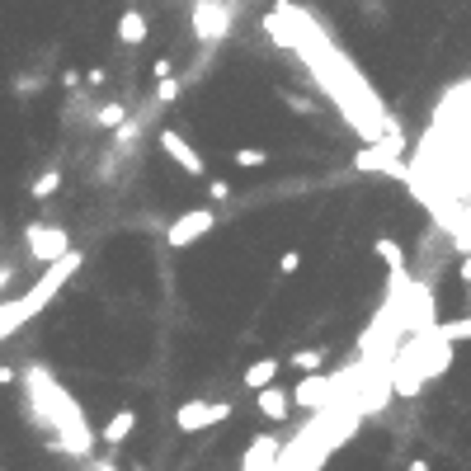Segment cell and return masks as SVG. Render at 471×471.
<instances>
[{
    "label": "cell",
    "instance_id": "obj_4",
    "mask_svg": "<svg viewBox=\"0 0 471 471\" xmlns=\"http://www.w3.org/2000/svg\"><path fill=\"white\" fill-rule=\"evenodd\" d=\"M189 29H193V38L199 43H221L231 34V5L227 0H199V5H193V15H189Z\"/></svg>",
    "mask_w": 471,
    "mask_h": 471
},
{
    "label": "cell",
    "instance_id": "obj_6",
    "mask_svg": "<svg viewBox=\"0 0 471 471\" xmlns=\"http://www.w3.org/2000/svg\"><path fill=\"white\" fill-rule=\"evenodd\" d=\"M217 227V212L212 208H189L170 221V231H165V245H175V251H189V245H199L208 231Z\"/></svg>",
    "mask_w": 471,
    "mask_h": 471
},
{
    "label": "cell",
    "instance_id": "obj_14",
    "mask_svg": "<svg viewBox=\"0 0 471 471\" xmlns=\"http://www.w3.org/2000/svg\"><path fill=\"white\" fill-rule=\"evenodd\" d=\"M288 363H292L302 377H307V373H325V349H297Z\"/></svg>",
    "mask_w": 471,
    "mask_h": 471
},
{
    "label": "cell",
    "instance_id": "obj_2",
    "mask_svg": "<svg viewBox=\"0 0 471 471\" xmlns=\"http://www.w3.org/2000/svg\"><path fill=\"white\" fill-rule=\"evenodd\" d=\"M80 260H86L80 251H67V255H62L57 264H47V273H43V279H38V283H34L29 292H24V297H15V302H0V340L19 335V330L29 325V321H34V316H38V312L47 307V302L62 292V283H67V279H76Z\"/></svg>",
    "mask_w": 471,
    "mask_h": 471
},
{
    "label": "cell",
    "instance_id": "obj_1",
    "mask_svg": "<svg viewBox=\"0 0 471 471\" xmlns=\"http://www.w3.org/2000/svg\"><path fill=\"white\" fill-rule=\"evenodd\" d=\"M29 405L38 415V425H47L52 434H57L62 453L95 457V429L86 425V410L76 405V396L47 368H29Z\"/></svg>",
    "mask_w": 471,
    "mask_h": 471
},
{
    "label": "cell",
    "instance_id": "obj_21",
    "mask_svg": "<svg viewBox=\"0 0 471 471\" xmlns=\"http://www.w3.org/2000/svg\"><path fill=\"white\" fill-rule=\"evenodd\" d=\"M208 199H212V203L231 199V184H227V179H212V184H208Z\"/></svg>",
    "mask_w": 471,
    "mask_h": 471
},
{
    "label": "cell",
    "instance_id": "obj_20",
    "mask_svg": "<svg viewBox=\"0 0 471 471\" xmlns=\"http://www.w3.org/2000/svg\"><path fill=\"white\" fill-rule=\"evenodd\" d=\"M175 99H179V80H170V76H165L160 86H156V104H175Z\"/></svg>",
    "mask_w": 471,
    "mask_h": 471
},
{
    "label": "cell",
    "instance_id": "obj_17",
    "mask_svg": "<svg viewBox=\"0 0 471 471\" xmlns=\"http://www.w3.org/2000/svg\"><path fill=\"white\" fill-rule=\"evenodd\" d=\"M123 118H128V104H118V99L99 104V114H95V123H99V128H118Z\"/></svg>",
    "mask_w": 471,
    "mask_h": 471
},
{
    "label": "cell",
    "instance_id": "obj_24",
    "mask_svg": "<svg viewBox=\"0 0 471 471\" xmlns=\"http://www.w3.org/2000/svg\"><path fill=\"white\" fill-rule=\"evenodd\" d=\"M405 471H434V466H429V462H425V457H415V462H410V466H405Z\"/></svg>",
    "mask_w": 471,
    "mask_h": 471
},
{
    "label": "cell",
    "instance_id": "obj_10",
    "mask_svg": "<svg viewBox=\"0 0 471 471\" xmlns=\"http://www.w3.org/2000/svg\"><path fill=\"white\" fill-rule=\"evenodd\" d=\"M279 448H283V443L273 438V434H255V438H251V448L241 453V471H269V466H273V457H279Z\"/></svg>",
    "mask_w": 471,
    "mask_h": 471
},
{
    "label": "cell",
    "instance_id": "obj_13",
    "mask_svg": "<svg viewBox=\"0 0 471 471\" xmlns=\"http://www.w3.org/2000/svg\"><path fill=\"white\" fill-rule=\"evenodd\" d=\"M147 34H151V24H147L142 10H123L118 15V43L137 47V43H147Z\"/></svg>",
    "mask_w": 471,
    "mask_h": 471
},
{
    "label": "cell",
    "instance_id": "obj_11",
    "mask_svg": "<svg viewBox=\"0 0 471 471\" xmlns=\"http://www.w3.org/2000/svg\"><path fill=\"white\" fill-rule=\"evenodd\" d=\"M255 410L264 415L269 425H283L288 415H292V401H288L283 386H260V392H255Z\"/></svg>",
    "mask_w": 471,
    "mask_h": 471
},
{
    "label": "cell",
    "instance_id": "obj_8",
    "mask_svg": "<svg viewBox=\"0 0 471 471\" xmlns=\"http://www.w3.org/2000/svg\"><path fill=\"white\" fill-rule=\"evenodd\" d=\"M160 151L170 156V160L179 165L184 175H193V179H199V175H208V160H203V151L193 147V142H184V132L165 128V132H160Z\"/></svg>",
    "mask_w": 471,
    "mask_h": 471
},
{
    "label": "cell",
    "instance_id": "obj_15",
    "mask_svg": "<svg viewBox=\"0 0 471 471\" xmlns=\"http://www.w3.org/2000/svg\"><path fill=\"white\" fill-rule=\"evenodd\" d=\"M373 251H377L386 264H392V273H401V269H405V251H401V245H396L392 236H377V245H373Z\"/></svg>",
    "mask_w": 471,
    "mask_h": 471
},
{
    "label": "cell",
    "instance_id": "obj_16",
    "mask_svg": "<svg viewBox=\"0 0 471 471\" xmlns=\"http://www.w3.org/2000/svg\"><path fill=\"white\" fill-rule=\"evenodd\" d=\"M57 189H62V170H43V175L29 184V193H34V199H52Z\"/></svg>",
    "mask_w": 471,
    "mask_h": 471
},
{
    "label": "cell",
    "instance_id": "obj_22",
    "mask_svg": "<svg viewBox=\"0 0 471 471\" xmlns=\"http://www.w3.org/2000/svg\"><path fill=\"white\" fill-rule=\"evenodd\" d=\"M279 269H283V273H297V269H302V251H283Z\"/></svg>",
    "mask_w": 471,
    "mask_h": 471
},
{
    "label": "cell",
    "instance_id": "obj_18",
    "mask_svg": "<svg viewBox=\"0 0 471 471\" xmlns=\"http://www.w3.org/2000/svg\"><path fill=\"white\" fill-rule=\"evenodd\" d=\"M434 335H438L443 344H453V340H466V335H471V325H466V321H443V325H434Z\"/></svg>",
    "mask_w": 471,
    "mask_h": 471
},
{
    "label": "cell",
    "instance_id": "obj_7",
    "mask_svg": "<svg viewBox=\"0 0 471 471\" xmlns=\"http://www.w3.org/2000/svg\"><path fill=\"white\" fill-rule=\"evenodd\" d=\"M288 401L292 405H302V410H325V405H335V377L330 373H307L292 392H288Z\"/></svg>",
    "mask_w": 471,
    "mask_h": 471
},
{
    "label": "cell",
    "instance_id": "obj_12",
    "mask_svg": "<svg viewBox=\"0 0 471 471\" xmlns=\"http://www.w3.org/2000/svg\"><path fill=\"white\" fill-rule=\"evenodd\" d=\"M279 368H283V358H255V363L241 373L245 392H260V386H273V382H279Z\"/></svg>",
    "mask_w": 471,
    "mask_h": 471
},
{
    "label": "cell",
    "instance_id": "obj_19",
    "mask_svg": "<svg viewBox=\"0 0 471 471\" xmlns=\"http://www.w3.org/2000/svg\"><path fill=\"white\" fill-rule=\"evenodd\" d=\"M236 165H241V170H255V165H269V151H264V147H241V151H236Z\"/></svg>",
    "mask_w": 471,
    "mask_h": 471
},
{
    "label": "cell",
    "instance_id": "obj_9",
    "mask_svg": "<svg viewBox=\"0 0 471 471\" xmlns=\"http://www.w3.org/2000/svg\"><path fill=\"white\" fill-rule=\"evenodd\" d=\"M132 429H137V410L123 405L118 415H108V420L95 429V443H104V448H123V443L132 438Z\"/></svg>",
    "mask_w": 471,
    "mask_h": 471
},
{
    "label": "cell",
    "instance_id": "obj_23",
    "mask_svg": "<svg viewBox=\"0 0 471 471\" xmlns=\"http://www.w3.org/2000/svg\"><path fill=\"white\" fill-rule=\"evenodd\" d=\"M86 462H90L86 471H123V466H118L114 457H86Z\"/></svg>",
    "mask_w": 471,
    "mask_h": 471
},
{
    "label": "cell",
    "instance_id": "obj_5",
    "mask_svg": "<svg viewBox=\"0 0 471 471\" xmlns=\"http://www.w3.org/2000/svg\"><path fill=\"white\" fill-rule=\"evenodd\" d=\"M24 245H29V255L38 264H57L71 251V236L62 227H52V221H29V227H24Z\"/></svg>",
    "mask_w": 471,
    "mask_h": 471
},
{
    "label": "cell",
    "instance_id": "obj_3",
    "mask_svg": "<svg viewBox=\"0 0 471 471\" xmlns=\"http://www.w3.org/2000/svg\"><path fill=\"white\" fill-rule=\"evenodd\" d=\"M236 415V405L231 401H203V396H189L179 410H175V429L179 434H203V429H212V425H227Z\"/></svg>",
    "mask_w": 471,
    "mask_h": 471
},
{
    "label": "cell",
    "instance_id": "obj_25",
    "mask_svg": "<svg viewBox=\"0 0 471 471\" xmlns=\"http://www.w3.org/2000/svg\"><path fill=\"white\" fill-rule=\"evenodd\" d=\"M128 471H147V466H128Z\"/></svg>",
    "mask_w": 471,
    "mask_h": 471
}]
</instances>
